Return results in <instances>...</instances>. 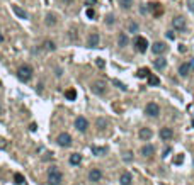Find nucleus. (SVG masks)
<instances>
[{"mask_svg": "<svg viewBox=\"0 0 194 185\" xmlns=\"http://www.w3.org/2000/svg\"><path fill=\"white\" fill-rule=\"evenodd\" d=\"M61 180H63V175L58 170V167H51L48 170V183L49 185H60Z\"/></svg>", "mask_w": 194, "mask_h": 185, "instance_id": "obj_1", "label": "nucleus"}, {"mask_svg": "<svg viewBox=\"0 0 194 185\" xmlns=\"http://www.w3.org/2000/svg\"><path fill=\"white\" fill-rule=\"evenodd\" d=\"M33 73H34L33 66L24 65V66H21V68L17 70V78H19L21 82H29L31 78H33Z\"/></svg>", "mask_w": 194, "mask_h": 185, "instance_id": "obj_2", "label": "nucleus"}, {"mask_svg": "<svg viewBox=\"0 0 194 185\" xmlns=\"http://www.w3.org/2000/svg\"><path fill=\"white\" fill-rule=\"evenodd\" d=\"M106 88H107V85L104 80H95L90 83V90H92V94H95V95H104L106 94Z\"/></svg>", "mask_w": 194, "mask_h": 185, "instance_id": "obj_3", "label": "nucleus"}, {"mask_svg": "<svg viewBox=\"0 0 194 185\" xmlns=\"http://www.w3.org/2000/svg\"><path fill=\"white\" fill-rule=\"evenodd\" d=\"M135 46H136V49H138L140 53H147V49H148V41L145 39L143 36H136L135 37Z\"/></svg>", "mask_w": 194, "mask_h": 185, "instance_id": "obj_4", "label": "nucleus"}, {"mask_svg": "<svg viewBox=\"0 0 194 185\" xmlns=\"http://www.w3.org/2000/svg\"><path fill=\"white\" fill-rule=\"evenodd\" d=\"M145 114L150 116V117H157L158 114H160V107H158V104H155V102L147 104V107H145Z\"/></svg>", "mask_w": 194, "mask_h": 185, "instance_id": "obj_5", "label": "nucleus"}, {"mask_svg": "<svg viewBox=\"0 0 194 185\" xmlns=\"http://www.w3.org/2000/svg\"><path fill=\"white\" fill-rule=\"evenodd\" d=\"M75 129L80 131V133H85V131L89 129V121L85 119L84 116H78L77 119H75Z\"/></svg>", "mask_w": 194, "mask_h": 185, "instance_id": "obj_6", "label": "nucleus"}, {"mask_svg": "<svg viewBox=\"0 0 194 185\" xmlns=\"http://www.w3.org/2000/svg\"><path fill=\"white\" fill-rule=\"evenodd\" d=\"M56 141H58V145L61 146V148H68V146H72V136H70L68 133H61V134L56 138Z\"/></svg>", "mask_w": 194, "mask_h": 185, "instance_id": "obj_7", "label": "nucleus"}, {"mask_svg": "<svg viewBox=\"0 0 194 185\" xmlns=\"http://www.w3.org/2000/svg\"><path fill=\"white\" fill-rule=\"evenodd\" d=\"M172 25H174V29H177V31H186V19L182 15H177V17L172 19Z\"/></svg>", "mask_w": 194, "mask_h": 185, "instance_id": "obj_8", "label": "nucleus"}, {"mask_svg": "<svg viewBox=\"0 0 194 185\" xmlns=\"http://www.w3.org/2000/svg\"><path fill=\"white\" fill-rule=\"evenodd\" d=\"M148 10H150L155 17H160V15L164 14V7H162L160 4H157V2H152V4H148Z\"/></svg>", "mask_w": 194, "mask_h": 185, "instance_id": "obj_9", "label": "nucleus"}, {"mask_svg": "<svg viewBox=\"0 0 194 185\" xmlns=\"http://www.w3.org/2000/svg\"><path fill=\"white\" fill-rule=\"evenodd\" d=\"M152 51H153V55H164L165 51H167V44L165 43H160V41H158V43H155L153 46H152Z\"/></svg>", "mask_w": 194, "mask_h": 185, "instance_id": "obj_10", "label": "nucleus"}, {"mask_svg": "<svg viewBox=\"0 0 194 185\" xmlns=\"http://www.w3.org/2000/svg\"><path fill=\"white\" fill-rule=\"evenodd\" d=\"M140 139H143V141H148V139H152V136H153V133H152L150 127H141L138 133Z\"/></svg>", "mask_w": 194, "mask_h": 185, "instance_id": "obj_11", "label": "nucleus"}, {"mask_svg": "<svg viewBox=\"0 0 194 185\" xmlns=\"http://www.w3.org/2000/svg\"><path fill=\"white\" fill-rule=\"evenodd\" d=\"M172 136H174V131L170 129V127H162V129H160V138L164 139V141L172 139Z\"/></svg>", "mask_w": 194, "mask_h": 185, "instance_id": "obj_12", "label": "nucleus"}, {"mask_svg": "<svg viewBox=\"0 0 194 185\" xmlns=\"http://www.w3.org/2000/svg\"><path fill=\"white\" fill-rule=\"evenodd\" d=\"M89 178H90V182H99L102 178V172L99 168H92L90 173H89Z\"/></svg>", "mask_w": 194, "mask_h": 185, "instance_id": "obj_13", "label": "nucleus"}, {"mask_svg": "<svg viewBox=\"0 0 194 185\" xmlns=\"http://www.w3.org/2000/svg\"><path fill=\"white\" fill-rule=\"evenodd\" d=\"M131 182H133V177H131L129 172H125V173L121 175V178H119V183L121 185H131Z\"/></svg>", "mask_w": 194, "mask_h": 185, "instance_id": "obj_14", "label": "nucleus"}, {"mask_svg": "<svg viewBox=\"0 0 194 185\" xmlns=\"http://www.w3.org/2000/svg\"><path fill=\"white\" fill-rule=\"evenodd\" d=\"M12 10H14V14L17 15L19 19H27V12L24 10V9H21L19 5H12Z\"/></svg>", "mask_w": 194, "mask_h": 185, "instance_id": "obj_15", "label": "nucleus"}, {"mask_svg": "<svg viewBox=\"0 0 194 185\" xmlns=\"http://www.w3.org/2000/svg\"><path fill=\"white\" fill-rule=\"evenodd\" d=\"M89 46L90 48H97L99 46V34L97 33H92L90 36H89Z\"/></svg>", "mask_w": 194, "mask_h": 185, "instance_id": "obj_16", "label": "nucleus"}, {"mask_svg": "<svg viewBox=\"0 0 194 185\" xmlns=\"http://www.w3.org/2000/svg\"><path fill=\"white\" fill-rule=\"evenodd\" d=\"M191 71V63H180L179 66V75L180 76H187Z\"/></svg>", "mask_w": 194, "mask_h": 185, "instance_id": "obj_17", "label": "nucleus"}, {"mask_svg": "<svg viewBox=\"0 0 194 185\" xmlns=\"http://www.w3.org/2000/svg\"><path fill=\"white\" fill-rule=\"evenodd\" d=\"M155 153V146L153 145H145L141 148V155L143 156H152Z\"/></svg>", "mask_w": 194, "mask_h": 185, "instance_id": "obj_18", "label": "nucleus"}, {"mask_svg": "<svg viewBox=\"0 0 194 185\" xmlns=\"http://www.w3.org/2000/svg\"><path fill=\"white\" fill-rule=\"evenodd\" d=\"M90 151H92V155H95V156H102V155H106L107 149L102 148V146H90Z\"/></svg>", "mask_w": 194, "mask_h": 185, "instance_id": "obj_19", "label": "nucleus"}, {"mask_svg": "<svg viewBox=\"0 0 194 185\" xmlns=\"http://www.w3.org/2000/svg\"><path fill=\"white\" fill-rule=\"evenodd\" d=\"M153 66H155L157 70H164L165 66H167V60H165V58H162V56H160V58H157V60L153 61Z\"/></svg>", "mask_w": 194, "mask_h": 185, "instance_id": "obj_20", "label": "nucleus"}, {"mask_svg": "<svg viewBox=\"0 0 194 185\" xmlns=\"http://www.w3.org/2000/svg\"><path fill=\"white\" fill-rule=\"evenodd\" d=\"M65 98L66 100H75V98H77V92H75V88H68V90L65 92Z\"/></svg>", "mask_w": 194, "mask_h": 185, "instance_id": "obj_21", "label": "nucleus"}, {"mask_svg": "<svg viewBox=\"0 0 194 185\" xmlns=\"http://www.w3.org/2000/svg\"><path fill=\"white\" fill-rule=\"evenodd\" d=\"M158 83H160V78L150 73V75H148V85H150V87H155V85H158Z\"/></svg>", "mask_w": 194, "mask_h": 185, "instance_id": "obj_22", "label": "nucleus"}, {"mask_svg": "<svg viewBox=\"0 0 194 185\" xmlns=\"http://www.w3.org/2000/svg\"><path fill=\"white\" fill-rule=\"evenodd\" d=\"M82 161V155H78V153H73V155L70 156V163L72 165H78Z\"/></svg>", "mask_w": 194, "mask_h": 185, "instance_id": "obj_23", "label": "nucleus"}, {"mask_svg": "<svg viewBox=\"0 0 194 185\" xmlns=\"http://www.w3.org/2000/svg\"><path fill=\"white\" fill-rule=\"evenodd\" d=\"M148 75H150V70H148V68H140L138 73H136L138 78H148Z\"/></svg>", "mask_w": 194, "mask_h": 185, "instance_id": "obj_24", "label": "nucleus"}, {"mask_svg": "<svg viewBox=\"0 0 194 185\" xmlns=\"http://www.w3.org/2000/svg\"><path fill=\"white\" fill-rule=\"evenodd\" d=\"M95 126L99 127V129H106L107 127V121L104 119V117H99V119L95 121Z\"/></svg>", "mask_w": 194, "mask_h": 185, "instance_id": "obj_25", "label": "nucleus"}, {"mask_svg": "<svg viewBox=\"0 0 194 185\" xmlns=\"http://www.w3.org/2000/svg\"><path fill=\"white\" fill-rule=\"evenodd\" d=\"M56 24V15L55 14H48L46 15V25H55Z\"/></svg>", "mask_w": 194, "mask_h": 185, "instance_id": "obj_26", "label": "nucleus"}, {"mask_svg": "<svg viewBox=\"0 0 194 185\" xmlns=\"http://www.w3.org/2000/svg\"><path fill=\"white\" fill-rule=\"evenodd\" d=\"M44 49H48V51H55L56 49V44L53 43V41H44Z\"/></svg>", "mask_w": 194, "mask_h": 185, "instance_id": "obj_27", "label": "nucleus"}, {"mask_svg": "<svg viewBox=\"0 0 194 185\" xmlns=\"http://www.w3.org/2000/svg\"><path fill=\"white\" fill-rule=\"evenodd\" d=\"M14 182H15L17 185H22L24 182H26V178H24V175H21V173H15V175H14Z\"/></svg>", "mask_w": 194, "mask_h": 185, "instance_id": "obj_28", "label": "nucleus"}, {"mask_svg": "<svg viewBox=\"0 0 194 185\" xmlns=\"http://www.w3.org/2000/svg\"><path fill=\"white\" fill-rule=\"evenodd\" d=\"M119 4H121V7L123 9H131V5H133V0H119Z\"/></svg>", "mask_w": 194, "mask_h": 185, "instance_id": "obj_29", "label": "nucleus"}, {"mask_svg": "<svg viewBox=\"0 0 194 185\" xmlns=\"http://www.w3.org/2000/svg\"><path fill=\"white\" fill-rule=\"evenodd\" d=\"M117 43H119V46H126V44H128V36H126V34H119Z\"/></svg>", "mask_w": 194, "mask_h": 185, "instance_id": "obj_30", "label": "nucleus"}, {"mask_svg": "<svg viewBox=\"0 0 194 185\" xmlns=\"http://www.w3.org/2000/svg\"><path fill=\"white\" fill-rule=\"evenodd\" d=\"M113 83H114V85H116V87H117V88H121V90H123V92H126V90H128V87H126V85H125V83H121V82H119V80H116V78H114V80H113Z\"/></svg>", "mask_w": 194, "mask_h": 185, "instance_id": "obj_31", "label": "nucleus"}, {"mask_svg": "<svg viewBox=\"0 0 194 185\" xmlns=\"http://www.w3.org/2000/svg\"><path fill=\"white\" fill-rule=\"evenodd\" d=\"M123 160H125V161H131L133 160V153L131 151H126L125 155H123Z\"/></svg>", "mask_w": 194, "mask_h": 185, "instance_id": "obj_32", "label": "nucleus"}, {"mask_svg": "<svg viewBox=\"0 0 194 185\" xmlns=\"http://www.w3.org/2000/svg\"><path fill=\"white\" fill-rule=\"evenodd\" d=\"M128 29L131 31V33H136V31H138V24H136V22H131V24L128 25Z\"/></svg>", "mask_w": 194, "mask_h": 185, "instance_id": "obj_33", "label": "nucleus"}, {"mask_svg": "<svg viewBox=\"0 0 194 185\" xmlns=\"http://www.w3.org/2000/svg\"><path fill=\"white\" fill-rule=\"evenodd\" d=\"M95 65L99 66V68H104V66H106V61H104L102 58H97L95 60Z\"/></svg>", "mask_w": 194, "mask_h": 185, "instance_id": "obj_34", "label": "nucleus"}, {"mask_svg": "<svg viewBox=\"0 0 194 185\" xmlns=\"http://www.w3.org/2000/svg\"><path fill=\"white\" fill-rule=\"evenodd\" d=\"M182 161H184V156H182V155H177L176 160H174V163H176V165H180Z\"/></svg>", "mask_w": 194, "mask_h": 185, "instance_id": "obj_35", "label": "nucleus"}, {"mask_svg": "<svg viewBox=\"0 0 194 185\" xmlns=\"http://www.w3.org/2000/svg\"><path fill=\"white\" fill-rule=\"evenodd\" d=\"M87 17L89 19H94L95 17V10H94V9H87Z\"/></svg>", "mask_w": 194, "mask_h": 185, "instance_id": "obj_36", "label": "nucleus"}, {"mask_svg": "<svg viewBox=\"0 0 194 185\" xmlns=\"http://www.w3.org/2000/svg\"><path fill=\"white\" fill-rule=\"evenodd\" d=\"M106 22H107L109 25H113V24H114V15H113V14H109V15L106 17Z\"/></svg>", "mask_w": 194, "mask_h": 185, "instance_id": "obj_37", "label": "nucleus"}, {"mask_svg": "<svg viewBox=\"0 0 194 185\" xmlns=\"http://www.w3.org/2000/svg\"><path fill=\"white\" fill-rule=\"evenodd\" d=\"M187 9L191 12H194V0H187Z\"/></svg>", "mask_w": 194, "mask_h": 185, "instance_id": "obj_38", "label": "nucleus"}, {"mask_svg": "<svg viewBox=\"0 0 194 185\" xmlns=\"http://www.w3.org/2000/svg\"><path fill=\"white\" fill-rule=\"evenodd\" d=\"M165 36H167L168 39H176V36H174V33H172V31H167V33H165Z\"/></svg>", "mask_w": 194, "mask_h": 185, "instance_id": "obj_39", "label": "nucleus"}, {"mask_svg": "<svg viewBox=\"0 0 194 185\" xmlns=\"http://www.w3.org/2000/svg\"><path fill=\"white\" fill-rule=\"evenodd\" d=\"M97 0H85V5H95Z\"/></svg>", "mask_w": 194, "mask_h": 185, "instance_id": "obj_40", "label": "nucleus"}, {"mask_svg": "<svg viewBox=\"0 0 194 185\" xmlns=\"http://www.w3.org/2000/svg\"><path fill=\"white\" fill-rule=\"evenodd\" d=\"M0 148H2V149H5V148H7V143H5L4 139H0Z\"/></svg>", "mask_w": 194, "mask_h": 185, "instance_id": "obj_41", "label": "nucleus"}, {"mask_svg": "<svg viewBox=\"0 0 194 185\" xmlns=\"http://www.w3.org/2000/svg\"><path fill=\"white\" fill-rule=\"evenodd\" d=\"M29 129H31V131H33V133H34V131L38 129V127H36V124H31V126H29Z\"/></svg>", "mask_w": 194, "mask_h": 185, "instance_id": "obj_42", "label": "nucleus"}, {"mask_svg": "<svg viewBox=\"0 0 194 185\" xmlns=\"http://www.w3.org/2000/svg\"><path fill=\"white\" fill-rule=\"evenodd\" d=\"M56 76H61V68H56Z\"/></svg>", "mask_w": 194, "mask_h": 185, "instance_id": "obj_43", "label": "nucleus"}, {"mask_svg": "<svg viewBox=\"0 0 194 185\" xmlns=\"http://www.w3.org/2000/svg\"><path fill=\"white\" fill-rule=\"evenodd\" d=\"M179 51H180V53H184V51H186V46H182V44H180V46H179Z\"/></svg>", "mask_w": 194, "mask_h": 185, "instance_id": "obj_44", "label": "nucleus"}, {"mask_svg": "<svg viewBox=\"0 0 194 185\" xmlns=\"http://www.w3.org/2000/svg\"><path fill=\"white\" fill-rule=\"evenodd\" d=\"M168 153H170V148H167V149H165V151H164V158H165V156H167V155H168Z\"/></svg>", "mask_w": 194, "mask_h": 185, "instance_id": "obj_45", "label": "nucleus"}, {"mask_svg": "<svg viewBox=\"0 0 194 185\" xmlns=\"http://www.w3.org/2000/svg\"><path fill=\"white\" fill-rule=\"evenodd\" d=\"M191 63V68H194V60H192V61H189Z\"/></svg>", "mask_w": 194, "mask_h": 185, "instance_id": "obj_46", "label": "nucleus"}, {"mask_svg": "<svg viewBox=\"0 0 194 185\" xmlns=\"http://www.w3.org/2000/svg\"><path fill=\"white\" fill-rule=\"evenodd\" d=\"M2 41H4V36H2V34H0V43H2Z\"/></svg>", "mask_w": 194, "mask_h": 185, "instance_id": "obj_47", "label": "nucleus"}, {"mask_svg": "<svg viewBox=\"0 0 194 185\" xmlns=\"http://www.w3.org/2000/svg\"><path fill=\"white\" fill-rule=\"evenodd\" d=\"M63 2H72V0H63Z\"/></svg>", "mask_w": 194, "mask_h": 185, "instance_id": "obj_48", "label": "nucleus"}, {"mask_svg": "<svg viewBox=\"0 0 194 185\" xmlns=\"http://www.w3.org/2000/svg\"><path fill=\"white\" fill-rule=\"evenodd\" d=\"M192 127H194V119H192Z\"/></svg>", "mask_w": 194, "mask_h": 185, "instance_id": "obj_49", "label": "nucleus"}, {"mask_svg": "<svg viewBox=\"0 0 194 185\" xmlns=\"http://www.w3.org/2000/svg\"><path fill=\"white\" fill-rule=\"evenodd\" d=\"M192 163H194V160H192Z\"/></svg>", "mask_w": 194, "mask_h": 185, "instance_id": "obj_50", "label": "nucleus"}]
</instances>
